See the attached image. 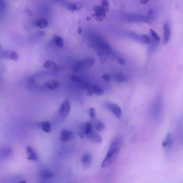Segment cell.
I'll return each instance as SVG.
<instances>
[{"instance_id": "f546056e", "label": "cell", "mask_w": 183, "mask_h": 183, "mask_svg": "<svg viewBox=\"0 0 183 183\" xmlns=\"http://www.w3.org/2000/svg\"><path fill=\"white\" fill-rule=\"evenodd\" d=\"M90 114L91 118L94 119L96 117V111L94 108H90L89 111Z\"/></svg>"}, {"instance_id": "5b68a950", "label": "cell", "mask_w": 183, "mask_h": 183, "mask_svg": "<svg viewBox=\"0 0 183 183\" xmlns=\"http://www.w3.org/2000/svg\"><path fill=\"white\" fill-rule=\"evenodd\" d=\"M86 89L87 90L88 95L89 96L94 94L98 96H102L104 93V90L97 85H88Z\"/></svg>"}, {"instance_id": "30bf717a", "label": "cell", "mask_w": 183, "mask_h": 183, "mask_svg": "<svg viewBox=\"0 0 183 183\" xmlns=\"http://www.w3.org/2000/svg\"><path fill=\"white\" fill-rule=\"evenodd\" d=\"M122 138L120 135H117L113 139L111 144L110 148L120 149L122 143Z\"/></svg>"}, {"instance_id": "2e32d148", "label": "cell", "mask_w": 183, "mask_h": 183, "mask_svg": "<svg viewBox=\"0 0 183 183\" xmlns=\"http://www.w3.org/2000/svg\"><path fill=\"white\" fill-rule=\"evenodd\" d=\"M35 25L41 29H44L48 26V22L44 18H41L37 20L35 22Z\"/></svg>"}, {"instance_id": "9c48e42d", "label": "cell", "mask_w": 183, "mask_h": 183, "mask_svg": "<svg viewBox=\"0 0 183 183\" xmlns=\"http://www.w3.org/2000/svg\"><path fill=\"white\" fill-rule=\"evenodd\" d=\"M26 153L28 159L30 161H36L38 159L37 154L33 148L28 146L26 148Z\"/></svg>"}, {"instance_id": "d6a6232c", "label": "cell", "mask_w": 183, "mask_h": 183, "mask_svg": "<svg viewBox=\"0 0 183 183\" xmlns=\"http://www.w3.org/2000/svg\"><path fill=\"white\" fill-rule=\"evenodd\" d=\"M140 1L141 3L143 5H145V4L147 3L149 0H140Z\"/></svg>"}, {"instance_id": "f1b7e54d", "label": "cell", "mask_w": 183, "mask_h": 183, "mask_svg": "<svg viewBox=\"0 0 183 183\" xmlns=\"http://www.w3.org/2000/svg\"><path fill=\"white\" fill-rule=\"evenodd\" d=\"M105 126L104 123L101 122H98L96 125V128L98 131H101L104 129Z\"/></svg>"}, {"instance_id": "e575fe53", "label": "cell", "mask_w": 183, "mask_h": 183, "mask_svg": "<svg viewBox=\"0 0 183 183\" xmlns=\"http://www.w3.org/2000/svg\"><path fill=\"white\" fill-rule=\"evenodd\" d=\"M87 21H89V20L91 19V18H90L89 17H87Z\"/></svg>"}, {"instance_id": "6da1fadb", "label": "cell", "mask_w": 183, "mask_h": 183, "mask_svg": "<svg viewBox=\"0 0 183 183\" xmlns=\"http://www.w3.org/2000/svg\"><path fill=\"white\" fill-rule=\"evenodd\" d=\"M120 150L110 148L105 158L102 162L101 167L106 168L111 165L118 158Z\"/></svg>"}, {"instance_id": "4316f807", "label": "cell", "mask_w": 183, "mask_h": 183, "mask_svg": "<svg viewBox=\"0 0 183 183\" xmlns=\"http://www.w3.org/2000/svg\"><path fill=\"white\" fill-rule=\"evenodd\" d=\"M152 42L151 38L150 37L146 35H142V43L145 44H150Z\"/></svg>"}, {"instance_id": "603a6c76", "label": "cell", "mask_w": 183, "mask_h": 183, "mask_svg": "<svg viewBox=\"0 0 183 183\" xmlns=\"http://www.w3.org/2000/svg\"><path fill=\"white\" fill-rule=\"evenodd\" d=\"M114 79L119 83H123L127 81L126 77L122 73H117L114 76Z\"/></svg>"}, {"instance_id": "e0dca14e", "label": "cell", "mask_w": 183, "mask_h": 183, "mask_svg": "<svg viewBox=\"0 0 183 183\" xmlns=\"http://www.w3.org/2000/svg\"><path fill=\"white\" fill-rule=\"evenodd\" d=\"M87 135L88 137L96 143H101L103 141L101 136L98 133L94 132L93 131H92Z\"/></svg>"}, {"instance_id": "7402d4cb", "label": "cell", "mask_w": 183, "mask_h": 183, "mask_svg": "<svg viewBox=\"0 0 183 183\" xmlns=\"http://www.w3.org/2000/svg\"><path fill=\"white\" fill-rule=\"evenodd\" d=\"M42 129L45 132L50 133L51 131V126L50 122L48 121H43L41 123Z\"/></svg>"}, {"instance_id": "5bb4252c", "label": "cell", "mask_w": 183, "mask_h": 183, "mask_svg": "<svg viewBox=\"0 0 183 183\" xmlns=\"http://www.w3.org/2000/svg\"><path fill=\"white\" fill-rule=\"evenodd\" d=\"M83 7L84 4L82 2H79L69 5L67 7V9L70 11L74 12L82 9Z\"/></svg>"}, {"instance_id": "ba28073f", "label": "cell", "mask_w": 183, "mask_h": 183, "mask_svg": "<svg viewBox=\"0 0 183 183\" xmlns=\"http://www.w3.org/2000/svg\"><path fill=\"white\" fill-rule=\"evenodd\" d=\"M164 40L163 44L167 45L169 42L171 37V30L169 24L166 22L164 24Z\"/></svg>"}, {"instance_id": "8992f818", "label": "cell", "mask_w": 183, "mask_h": 183, "mask_svg": "<svg viewBox=\"0 0 183 183\" xmlns=\"http://www.w3.org/2000/svg\"><path fill=\"white\" fill-rule=\"evenodd\" d=\"M70 109V102L68 100L66 99L61 104L59 108V113L62 116L65 117L69 114Z\"/></svg>"}, {"instance_id": "1f68e13d", "label": "cell", "mask_w": 183, "mask_h": 183, "mask_svg": "<svg viewBox=\"0 0 183 183\" xmlns=\"http://www.w3.org/2000/svg\"><path fill=\"white\" fill-rule=\"evenodd\" d=\"M118 61L119 63L122 65L125 64V59L122 57H118Z\"/></svg>"}, {"instance_id": "52a82bcc", "label": "cell", "mask_w": 183, "mask_h": 183, "mask_svg": "<svg viewBox=\"0 0 183 183\" xmlns=\"http://www.w3.org/2000/svg\"><path fill=\"white\" fill-rule=\"evenodd\" d=\"M174 140L171 133L168 132L166 137L165 140L162 142V146L166 148L168 150L171 149L174 145Z\"/></svg>"}, {"instance_id": "277c9868", "label": "cell", "mask_w": 183, "mask_h": 183, "mask_svg": "<svg viewBox=\"0 0 183 183\" xmlns=\"http://www.w3.org/2000/svg\"><path fill=\"white\" fill-rule=\"evenodd\" d=\"M95 13L92 15L97 21L102 22L103 21L106 16L107 11L102 7L101 5L96 6L94 8Z\"/></svg>"}, {"instance_id": "7c38bea8", "label": "cell", "mask_w": 183, "mask_h": 183, "mask_svg": "<svg viewBox=\"0 0 183 183\" xmlns=\"http://www.w3.org/2000/svg\"><path fill=\"white\" fill-rule=\"evenodd\" d=\"M72 136V132L69 130L64 129L61 131L60 139L62 141H67L70 139Z\"/></svg>"}, {"instance_id": "836d02e7", "label": "cell", "mask_w": 183, "mask_h": 183, "mask_svg": "<svg viewBox=\"0 0 183 183\" xmlns=\"http://www.w3.org/2000/svg\"><path fill=\"white\" fill-rule=\"evenodd\" d=\"M77 32L78 34H81L82 32V30L81 27H79L78 28Z\"/></svg>"}, {"instance_id": "d6986e66", "label": "cell", "mask_w": 183, "mask_h": 183, "mask_svg": "<svg viewBox=\"0 0 183 183\" xmlns=\"http://www.w3.org/2000/svg\"><path fill=\"white\" fill-rule=\"evenodd\" d=\"M40 174L43 178L46 179L52 178L54 176V173L52 171L49 170H44L41 171Z\"/></svg>"}, {"instance_id": "3957f363", "label": "cell", "mask_w": 183, "mask_h": 183, "mask_svg": "<svg viewBox=\"0 0 183 183\" xmlns=\"http://www.w3.org/2000/svg\"><path fill=\"white\" fill-rule=\"evenodd\" d=\"M104 107L106 109L112 113L117 118L120 119L122 117V110L118 105L112 103L107 102L104 104Z\"/></svg>"}, {"instance_id": "d4e9b609", "label": "cell", "mask_w": 183, "mask_h": 183, "mask_svg": "<svg viewBox=\"0 0 183 183\" xmlns=\"http://www.w3.org/2000/svg\"><path fill=\"white\" fill-rule=\"evenodd\" d=\"M56 64L54 62L51 60H47L44 63V67L45 69H53L56 67Z\"/></svg>"}, {"instance_id": "d590c367", "label": "cell", "mask_w": 183, "mask_h": 183, "mask_svg": "<svg viewBox=\"0 0 183 183\" xmlns=\"http://www.w3.org/2000/svg\"><path fill=\"white\" fill-rule=\"evenodd\" d=\"M0 47H1V46H0Z\"/></svg>"}, {"instance_id": "4fadbf2b", "label": "cell", "mask_w": 183, "mask_h": 183, "mask_svg": "<svg viewBox=\"0 0 183 183\" xmlns=\"http://www.w3.org/2000/svg\"><path fill=\"white\" fill-rule=\"evenodd\" d=\"M71 81L73 83L79 86V87L84 89H86L88 86L85 83L83 80L80 78L76 76H72L71 77Z\"/></svg>"}, {"instance_id": "cb8c5ba5", "label": "cell", "mask_w": 183, "mask_h": 183, "mask_svg": "<svg viewBox=\"0 0 183 183\" xmlns=\"http://www.w3.org/2000/svg\"><path fill=\"white\" fill-rule=\"evenodd\" d=\"M92 126L91 123L89 122L86 123L82 127V131L84 132L86 135H87L92 131Z\"/></svg>"}, {"instance_id": "ffe728a7", "label": "cell", "mask_w": 183, "mask_h": 183, "mask_svg": "<svg viewBox=\"0 0 183 183\" xmlns=\"http://www.w3.org/2000/svg\"><path fill=\"white\" fill-rule=\"evenodd\" d=\"M150 34L152 41L159 44L160 41V38L158 34L155 30L152 29L150 30Z\"/></svg>"}, {"instance_id": "ac0fdd59", "label": "cell", "mask_w": 183, "mask_h": 183, "mask_svg": "<svg viewBox=\"0 0 183 183\" xmlns=\"http://www.w3.org/2000/svg\"><path fill=\"white\" fill-rule=\"evenodd\" d=\"M92 160L91 155L90 154L87 153L82 156L81 161L84 165L88 166L91 163Z\"/></svg>"}, {"instance_id": "9a60e30c", "label": "cell", "mask_w": 183, "mask_h": 183, "mask_svg": "<svg viewBox=\"0 0 183 183\" xmlns=\"http://www.w3.org/2000/svg\"><path fill=\"white\" fill-rule=\"evenodd\" d=\"M59 85L58 82L55 80H51L44 84L45 87L51 90L57 89L58 88Z\"/></svg>"}, {"instance_id": "44dd1931", "label": "cell", "mask_w": 183, "mask_h": 183, "mask_svg": "<svg viewBox=\"0 0 183 183\" xmlns=\"http://www.w3.org/2000/svg\"><path fill=\"white\" fill-rule=\"evenodd\" d=\"M53 40L55 45L60 48L64 46V40L61 37L58 35H55L53 37Z\"/></svg>"}, {"instance_id": "7a4b0ae2", "label": "cell", "mask_w": 183, "mask_h": 183, "mask_svg": "<svg viewBox=\"0 0 183 183\" xmlns=\"http://www.w3.org/2000/svg\"><path fill=\"white\" fill-rule=\"evenodd\" d=\"M95 61V59L93 57L88 58L80 61L76 65L74 71H81L87 70L93 66Z\"/></svg>"}, {"instance_id": "83f0119b", "label": "cell", "mask_w": 183, "mask_h": 183, "mask_svg": "<svg viewBox=\"0 0 183 183\" xmlns=\"http://www.w3.org/2000/svg\"><path fill=\"white\" fill-rule=\"evenodd\" d=\"M101 5L107 12L109 11L110 5L108 0H102Z\"/></svg>"}, {"instance_id": "4dcf8cb0", "label": "cell", "mask_w": 183, "mask_h": 183, "mask_svg": "<svg viewBox=\"0 0 183 183\" xmlns=\"http://www.w3.org/2000/svg\"><path fill=\"white\" fill-rule=\"evenodd\" d=\"M102 78L105 81L109 82L111 80V77L110 75H109V74H105L102 76Z\"/></svg>"}, {"instance_id": "8fae6325", "label": "cell", "mask_w": 183, "mask_h": 183, "mask_svg": "<svg viewBox=\"0 0 183 183\" xmlns=\"http://www.w3.org/2000/svg\"><path fill=\"white\" fill-rule=\"evenodd\" d=\"M3 56L7 59L17 61L18 59L17 53L14 51H8L3 53Z\"/></svg>"}, {"instance_id": "484cf974", "label": "cell", "mask_w": 183, "mask_h": 183, "mask_svg": "<svg viewBox=\"0 0 183 183\" xmlns=\"http://www.w3.org/2000/svg\"><path fill=\"white\" fill-rule=\"evenodd\" d=\"M6 8L5 0H0V14H3L5 12Z\"/></svg>"}]
</instances>
